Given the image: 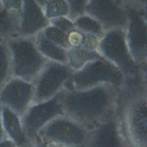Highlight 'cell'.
Returning <instances> with one entry per match:
<instances>
[{
  "mask_svg": "<svg viewBox=\"0 0 147 147\" xmlns=\"http://www.w3.org/2000/svg\"><path fill=\"white\" fill-rule=\"evenodd\" d=\"M1 120L4 133L6 131L16 143L21 144L24 140L16 113L1 105Z\"/></svg>",
  "mask_w": 147,
  "mask_h": 147,
  "instance_id": "5b68a950",
  "label": "cell"
},
{
  "mask_svg": "<svg viewBox=\"0 0 147 147\" xmlns=\"http://www.w3.org/2000/svg\"><path fill=\"white\" fill-rule=\"evenodd\" d=\"M75 11H80L82 9L86 0H68Z\"/></svg>",
  "mask_w": 147,
  "mask_h": 147,
  "instance_id": "8fae6325",
  "label": "cell"
},
{
  "mask_svg": "<svg viewBox=\"0 0 147 147\" xmlns=\"http://www.w3.org/2000/svg\"><path fill=\"white\" fill-rule=\"evenodd\" d=\"M81 36H80L79 34H76V33L71 34L69 37L70 42L72 45H79L80 41H81Z\"/></svg>",
  "mask_w": 147,
  "mask_h": 147,
  "instance_id": "7c38bea8",
  "label": "cell"
},
{
  "mask_svg": "<svg viewBox=\"0 0 147 147\" xmlns=\"http://www.w3.org/2000/svg\"><path fill=\"white\" fill-rule=\"evenodd\" d=\"M31 96V88L20 79L8 80L0 90V104L15 113H22Z\"/></svg>",
  "mask_w": 147,
  "mask_h": 147,
  "instance_id": "7a4b0ae2",
  "label": "cell"
},
{
  "mask_svg": "<svg viewBox=\"0 0 147 147\" xmlns=\"http://www.w3.org/2000/svg\"><path fill=\"white\" fill-rule=\"evenodd\" d=\"M47 8L50 16L63 15L67 11V5L63 0H49Z\"/></svg>",
  "mask_w": 147,
  "mask_h": 147,
  "instance_id": "ba28073f",
  "label": "cell"
},
{
  "mask_svg": "<svg viewBox=\"0 0 147 147\" xmlns=\"http://www.w3.org/2000/svg\"><path fill=\"white\" fill-rule=\"evenodd\" d=\"M12 73L11 61L7 40L0 39V90Z\"/></svg>",
  "mask_w": 147,
  "mask_h": 147,
  "instance_id": "52a82bcc",
  "label": "cell"
},
{
  "mask_svg": "<svg viewBox=\"0 0 147 147\" xmlns=\"http://www.w3.org/2000/svg\"><path fill=\"white\" fill-rule=\"evenodd\" d=\"M36 1L38 2V3L42 4L43 3H45V2L46 0H36Z\"/></svg>",
  "mask_w": 147,
  "mask_h": 147,
  "instance_id": "5bb4252c",
  "label": "cell"
},
{
  "mask_svg": "<svg viewBox=\"0 0 147 147\" xmlns=\"http://www.w3.org/2000/svg\"><path fill=\"white\" fill-rule=\"evenodd\" d=\"M20 14L9 11L0 1V39L7 40L19 32Z\"/></svg>",
  "mask_w": 147,
  "mask_h": 147,
  "instance_id": "277c9868",
  "label": "cell"
},
{
  "mask_svg": "<svg viewBox=\"0 0 147 147\" xmlns=\"http://www.w3.org/2000/svg\"><path fill=\"white\" fill-rule=\"evenodd\" d=\"M19 32L24 36L33 34L41 28L44 18L36 0H22Z\"/></svg>",
  "mask_w": 147,
  "mask_h": 147,
  "instance_id": "3957f363",
  "label": "cell"
},
{
  "mask_svg": "<svg viewBox=\"0 0 147 147\" xmlns=\"http://www.w3.org/2000/svg\"><path fill=\"white\" fill-rule=\"evenodd\" d=\"M0 1L7 10L21 14L22 0H0Z\"/></svg>",
  "mask_w": 147,
  "mask_h": 147,
  "instance_id": "9c48e42d",
  "label": "cell"
},
{
  "mask_svg": "<svg viewBox=\"0 0 147 147\" xmlns=\"http://www.w3.org/2000/svg\"><path fill=\"white\" fill-rule=\"evenodd\" d=\"M79 24L80 26L84 28H87L88 30H92L93 31H96L98 30V26L96 23L92 22L88 18H82L79 21Z\"/></svg>",
  "mask_w": 147,
  "mask_h": 147,
  "instance_id": "30bf717a",
  "label": "cell"
},
{
  "mask_svg": "<svg viewBox=\"0 0 147 147\" xmlns=\"http://www.w3.org/2000/svg\"><path fill=\"white\" fill-rule=\"evenodd\" d=\"M4 137V130L2 125V120H1V105L0 104V141L3 139Z\"/></svg>",
  "mask_w": 147,
  "mask_h": 147,
  "instance_id": "4fadbf2b",
  "label": "cell"
},
{
  "mask_svg": "<svg viewBox=\"0 0 147 147\" xmlns=\"http://www.w3.org/2000/svg\"><path fill=\"white\" fill-rule=\"evenodd\" d=\"M90 6L94 13L105 20L114 22L120 19L119 11L111 0H91Z\"/></svg>",
  "mask_w": 147,
  "mask_h": 147,
  "instance_id": "8992f818",
  "label": "cell"
},
{
  "mask_svg": "<svg viewBox=\"0 0 147 147\" xmlns=\"http://www.w3.org/2000/svg\"><path fill=\"white\" fill-rule=\"evenodd\" d=\"M121 1H122V0H115V1L118 2V3H120V2H121Z\"/></svg>",
  "mask_w": 147,
  "mask_h": 147,
  "instance_id": "9a60e30c",
  "label": "cell"
},
{
  "mask_svg": "<svg viewBox=\"0 0 147 147\" xmlns=\"http://www.w3.org/2000/svg\"><path fill=\"white\" fill-rule=\"evenodd\" d=\"M7 44L13 74L21 79H29L36 71L38 59L32 41L24 38H10L7 40Z\"/></svg>",
  "mask_w": 147,
  "mask_h": 147,
  "instance_id": "6da1fadb",
  "label": "cell"
},
{
  "mask_svg": "<svg viewBox=\"0 0 147 147\" xmlns=\"http://www.w3.org/2000/svg\"><path fill=\"white\" fill-rule=\"evenodd\" d=\"M139 1H145V0H139Z\"/></svg>",
  "mask_w": 147,
  "mask_h": 147,
  "instance_id": "2e32d148",
  "label": "cell"
}]
</instances>
